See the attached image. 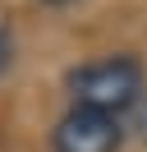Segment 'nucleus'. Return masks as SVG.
Returning a JSON list of instances; mask_svg holds the SVG:
<instances>
[{"label":"nucleus","mask_w":147,"mask_h":152,"mask_svg":"<svg viewBox=\"0 0 147 152\" xmlns=\"http://www.w3.org/2000/svg\"><path fill=\"white\" fill-rule=\"evenodd\" d=\"M74 106H87V111H106V115H124L143 102L147 92V74L133 56H101L87 65L69 69L64 78Z\"/></svg>","instance_id":"nucleus-1"},{"label":"nucleus","mask_w":147,"mask_h":152,"mask_svg":"<svg viewBox=\"0 0 147 152\" xmlns=\"http://www.w3.org/2000/svg\"><path fill=\"white\" fill-rule=\"evenodd\" d=\"M119 143H124L119 115L87 106H69L51 129V152H119Z\"/></svg>","instance_id":"nucleus-2"},{"label":"nucleus","mask_w":147,"mask_h":152,"mask_svg":"<svg viewBox=\"0 0 147 152\" xmlns=\"http://www.w3.org/2000/svg\"><path fill=\"white\" fill-rule=\"evenodd\" d=\"M133 129H138V138L147 143V92H143V102L133 106Z\"/></svg>","instance_id":"nucleus-3"},{"label":"nucleus","mask_w":147,"mask_h":152,"mask_svg":"<svg viewBox=\"0 0 147 152\" xmlns=\"http://www.w3.org/2000/svg\"><path fill=\"white\" fill-rule=\"evenodd\" d=\"M9 51H14L9 46V32H0V69H9Z\"/></svg>","instance_id":"nucleus-4"},{"label":"nucleus","mask_w":147,"mask_h":152,"mask_svg":"<svg viewBox=\"0 0 147 152\" xmlns=\"http://www.w3.org/2000/svg\"><path fill=\"white\" fill-rule=\"evenodd\" d=\"M41 5H74V0H41Z\"/></svg>","instance_id":"nucleus-5"}]
</instances>
